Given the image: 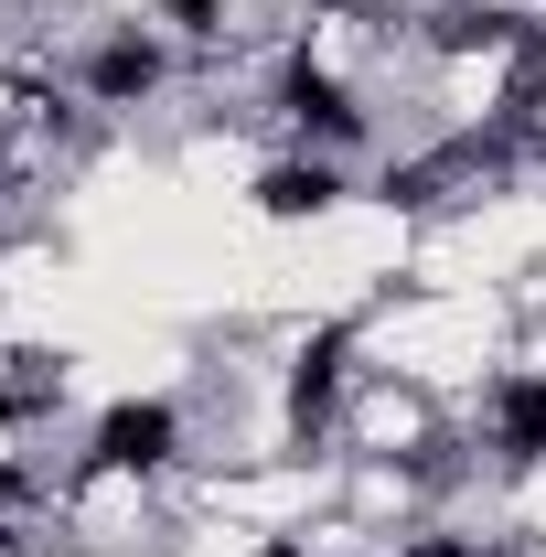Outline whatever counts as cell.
Masks as SVG:
<instances>
[{
	"label": "cell",
	"instance_id": "7a4b0ae2",
	"mask_svg": "<svg viewBox=\"0 0 546 557\" xmlns=\"http://www.w3.org/2000/svg\"><path fill=\"white\" fill-rule=\"evenodd\" d=\"M75 408V354L65 344H22V333H0V440H44L54 418Z\"/></svg>",
	"mask_w": 546,
	"mask_h": 557
},
{
	"label": "cell",
	"instance_id": "3957f363",
	"mask_svg": "<svg viewBox=\"0 0 546 557\" xmlns=\"http://www.w3.org/2000/svg\"><path fill=\"white\" fill-rule=\"evenodd\" d=\"M536 129H546V54H536Z\"/></svg>",
	"mask_w": 546,
	"mask_h": 557
},
{
	"label": "cell",
	"instance_id": "6da1fadb",
	"mask_svg": "<svg viewBox=\"0 0 546 557\" xmlns=\"http://www.w3.org/2000/svg\"><path fill=\"white\" fill-rule=\"evenodd\" d=\"M236 194H247L258 225H333V214L364 205V161H343V150H258Z\"/></svg>",
	"mask_w": 546,
	"mask_h": 557
}]
</instances>
